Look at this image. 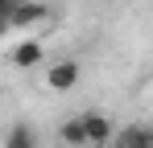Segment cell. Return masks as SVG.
<instances>
[{
	"label": "cell",
	"instance_id": "cell-1",
	"mask_svg": "<svg viewBox=\"0 0 153 148\" xmlns=\"http://www.w3.org/2000/svg\"><path fill=\"white\" fill-rule=\"evenodd\" d=\"M79 62L75 58H58V62H50L46 66V74H42V82H46V91H54V95H62V91H75L79 86Z\"/></svg>",
	"mask_w": 153,
	"mask_h": 148
},
{
	"label": "cell",
	"instance_id": "cell-2",
	"mask_svg": "<svg viewBox=\"0 0 153 148\" xmlns=\"http://www.w3.org/2000/svg\"><path fill=\"white\" fill-rule=\"evenodd\" d=\"M42 58H46V41L42 37H21L8 49V66L13 70H33V66H42Z\"/></svg>",
	"mask_w": 153,
	"mask_h": 148
},
{
	"label": "cell",
	"instance_id": "cell-3",
	"mask_svg": "<svg viewBox=\"0 0 153 148\" xmlns=\"http://www.w3.org/2000/svg\"><path fill=\"white\" fill-rule=\"evenodd\" d=\"M83 123H87V148H112L116 144V127L103 111H83Z\"/></svg>",
	"mask_w": 153,
	"mask_h": 148
},
{
	"label": "cell",
	"instance_id": "cell-4",
	"mask_svg": "<svg viewBox=\"0 0 153 148\" xmlns=\"http://www.w3.org/2000/svg\"><path fill=\"white\" fill-rule=\"evenodd\" d=\"M42 25H50V8L46 4H37V0H25V8L8 21V29H21L25 37H37V29Z\"/></svg>",
	"mask_w": 153,
	"mask_h": 148
},
{
	"label": "cell",
	"instance_id": "cell-5",
	"mask_svg": "<svg viewBox=\"0 0 153 148\" xmlns=\"http://www.w3.org/2000/svg\"><path fill=\"white\" fill-rule=\"evenodd\" d=\"M112 148H153V123H128V127H120Z\"/></svg>",
	"mask_w": 153,
	"mask_h": 148
},
{
	"label": "cell",
	"instance_id": "cell-6",
	"mask_svg": "<svg viewBox=\"0 0 153 148\" xmlns=\"http://www.w3.org/2000/svg\"><path fill=\"white\" fill-rule=\"evenodd\" d=\"M58 144L62 148H87V123H83V115H71V119L58 123Z\"/></svg>",
	"mask_w": 153,
	"mask_h": 148
},
{
	"label": "cell",
	"instance_id": "cell-7",
	"mask_svg": "<svg viewBox=\"0 0 153 148\" xmlns=\"http://www.w3.org/2000/svg\"><path fill=\"white\" fill-rule=\"evenodd\" d=\"M4 148H37V132H33V123H13L8 136H4Z\"/></svg>",
	"mask_w": 153,
	"mask_h": 148
},
{
	"label": "cell",
	"instance_id": "cell-8",
	"mask_svg": "<svg viewBox=\"0 0 153 148\" xmlns=\"http://www.w3.org/2000/svg\"><path fill=\"white\" fill-rule=\"evenodd\" d=\"M21 8H25V0H0V17H4V25L13 21V17H17Z\"/></svg>",
	"mask_w": 153,
	"mask_h": 148
}]
</instances>
